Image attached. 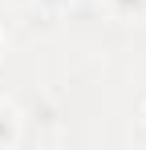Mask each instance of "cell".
<instances>
[{
  "label": "cell",
  "instance_id": "cell-1",
  "mask_svg": "<svg viewBox=\"0 0 146 150\" xmlns=\"http://www.w3.org/2000/svg\"><path fill=\"white\" fill-rule=\"evenodd\" d=\"M21 138H24V114L16 110L12 98H0V150L21 146Z\"/></svg>",
  "mask_w": 146,
  "mask_h": 150
},
{
  "label": "cell",
  "instance_id": "cell-2",
  "mask_svg": "<svg viewBox=\"0 0 146 150\" xmlns=\"http://www.w3.org/2000/svg\"><path fill=\"white\" fill-rule=\"evenodd\" d=\"M114 21H146V0H101Z\"/></svg>",
  "mask_w": 146,
  "mask_h": 150
},
{
  "label": "cell",
  "instance_id": "cell-3",
  "mask_svg": "<svg viewBox=\"0 0 146 150\" xmlns=\"http://www.w3.org/2000/svg\"><path fill=\"white\" fill-rule=\"evenodd\" d=\"M73 4H77V0H33V8H37L45 21H61V16H69Z\"/></svg>",
  "mask_w": 146,
  "mask_h": 150
},
{
  "label": "cell",
  "instance_id": "cell-4",
  "mask_svg": "<svg viewBox=\"0 0 146 150\" xmlns=\"http://www.w3.org/2000/svg\"><path fill=\"white\" fill-rule=\"evenodd\" d=\"M4 53H8V33L0 28V61H4Z\"/></svg>",
  "mask_w": 146,
  "mask_h": 150
},
{
  "label": "cell",
  "instance_id": "cell-5",
  "mask_svg": "<svg viewBox=\"0 0 146 150\" xmlns=\"http://www.w3.org/2000/svg\"><path fill=\"white\" fill-rule=\"evenodd\" d=\"M138 118H142V126H146V93H142V101H138Z\"/></svg>",
  "mask_w": 146,
  "mask_h": 150
}]
</instances>
